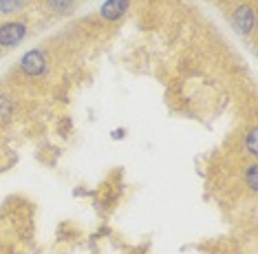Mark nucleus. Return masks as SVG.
I'll use <instances>...</instances> for the list:
<instances>
[{"instance_id": "1", "label": "nucleus", "mask_w": 258, "mask_h": 254, "mask_svg": "<svg viewBox=\"0 0 258 254\" xmlns=\"http://www.w3.org/2000/svg\"><path fill=\"white\" fill-rule=\"evenodd\" d=\"M25 35V27L20 22H9V25L0 27V44L9 46V44H18Z\"/></svg>"}, {"instance_id": "2", "label": "nucleus", "mask_w": 258, "mask_h": 254, "mask_svg": "<svg viewBox=\"0 0 258 254\" xmlns=\"http://www.w3.org/2000/svg\"><path fill=\"white\" fill-rule=\"evenodd\" d=\"M22 71L27 75H40L44 71V56L40 51H29L22 58Z\"/></svg>"}, {"instance_id": "3", "label": "nucleus", "mask_w": 258, "mask_h": 254, "mask_svg": "<svg viewBox=\"0 0 258 254\" xmlns=\"http://www.w3.org/2000/svg\"><path fill=\"white\" fill-rule=\"evenodd\" d=\"M128 5L131 0H106V5H102V16L106 20H117L128 9Z\"/></svg>"}, {"instance_id": "4", "label": "nucleus", "mask_w": 258, "mask_h": 254, "mask_svg": "<svg viewBox=\"0 0 258 254\" xmlns=\"http://www.w3.org/2000/svg\"><path fill=\"white\" fill-rule=\"evenodd\" d=\"M234 22H236V29L240 33H249L251 27H254V14H251L249 7H238L236 14H234Z\"/></svg>"}, {"instance_id": "5", "label": "nucleus", "mask_w": 258, "mask_h": 254, "mask_svg": "<svg viewBox=\"0 0 258 254\" xmlns=\"http://www.w3.org/2000/svg\"><path fill=\"white\" fill-rule=\"evenodd\" d=\"M9 115H11V102H9L7 97L0 95V124L7 122V120H9Z\"/></svg>"}, {"instance_id": "6", "label": "nucleus", "mask_w": 258, "mask_h": 254, "mask_svg": "<svg viewBox=\"0 0 258 254\" xmlns=\"http://www.w3.org/2000/svg\"><path fill=\"white\" fill-rule=\"evenodd\" d=\"M22 7V0H0V11L3 14H9L14 9H20Z\"/></svg>"}, {"instance_id": "7", "label": "nucleus", "mask_w": 258, "mask_h": 254, "mask_svg": "<svg viewBox=\"0 0 258 254\" xmlns=\"http://www.w3.org/2000/svg\"><path fill=\"white\" fill-rule=\"evenodd\" d=\"M49 5L53 9H57V11H64V9H69L73 5V0H49Z\"/></svg>"}, {"instance_id": "8", "label": "nucleus", "mask_w": 258, "mask_h": 254, "mask_svg": "<svg viewBox=\"0 0 258 254\" xmlns=\"http://www.w3.org/2000/svg\"><path fill=\"white\" fill-rule=\"evenodd\" d=\"M256 173H258V166H251L247 170V179H249V186L256 190V186H258V181H256Z\"/></svg>"}, {"instance_id": "9", "label": "nucleus", "mask_w": 258, "mask_h": 254, "mask_svg": "<svg viewBox=\"0 0 258 254\" xmlns=\"http://www.w3.org/2000/svg\"><path fill=\"white\" fill-rule=\"evenodd\" d=\"M247 146H249V150L256 155V153H258V146H256V131H251V133H249V137H247Z\"/></svg>"}]
</instances>
